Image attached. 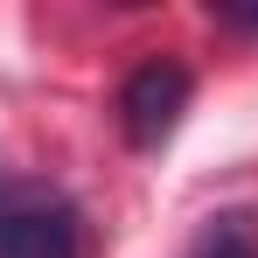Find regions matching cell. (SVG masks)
<instances>
[{
	"label": "cell",
	"mask_w": 258,
	"mask_h": 258,
	"mask_svg": "<svg viewBox=\"0 0 258 258\" xmlns=\"http://www.w3.org/2000/svg\"><path fill=\"white\" fill-rule=\"evenodd\" d=\"M0 258H84V223L56 188H0Z\"/></svg>",
	"instance_id": "cell-1"
},
{
	"label": "cell",
	"mask_w": 258,
	"mask_h": 258,
	"mask_svg": "<svg viewBox=\"0 0 258 258\" xmlns=\"http://www.w3.org/2000/svg\"><path fill=\"white\" fill-rule=\"evenodd\" d=\"M188 98H196L188 63H174V56H147L126 84H119V126H126V140L140 147V154L168 147L174 126H181V112H188Z\"/></svg>",
	"instance_id": "cell-2"
},
{
	"label": "cell",
	"mask_w": 258,
	"mask_h": 258,
	"mask_svg": "<svg viewBox=\"0 0 258 258\" xmlns=\"http://www.w3.org/2000/svg\"><path fill=\"white\" fill-rule=\"evenodd\" d=\"M188 258H258V230H251V216H244V210L210 216V230L196 237V251H188Z\"/></svg>",
	"instance_id": "cell-3"
},
{
	"label": "cell",
	"mask_w": 258,
	"mask_h": 258,
	"mask_svg": "<svg viewBox=\"0 0 258 258\" xmlns=\"http://www.w3.org/2000/svg\"><path fill=\"white\" fill-rule=\"evenodd\" d=\"M216 28H237V35H258V7H237V0H210Z\"/></svg>",
	"instance_id": "cell-4"
}]
</instances>
